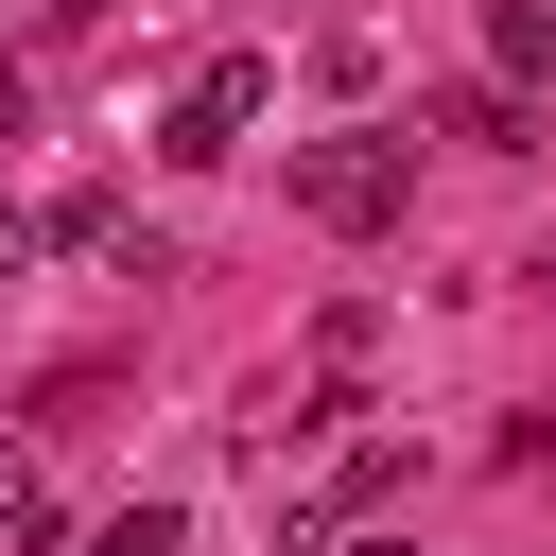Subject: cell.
<instances>
[{"label": "cell", "mask_w": 556, "mask_h": 556, "mask_svg": "<svg viewBox=\"0 0 556 556\" xmlns=\"http://www.w3.org/2000/svg\"><path fill=\"white\" fill-rule=\"evenodd\" d=\"M17 504H35V469H17V452H0V521H17Z\"/></svg>", "instance_id": "7"}, {"label": "cell", "mask_w": 556, "mask_h": 556, "mask_svg": "<svg viewBox=\"0 0 556 556\" xmlns=\"http://www.w3.org/2000/svg\"><path fill=\"white\" fill-rule=\"evenodd\" d=\"M348 556H400V539H348Z\"/></svg>", "instance_id": "8"}, {"label": "cell", "mask_w": 556, "mask_h": 556, "mask_svg": "<svg viewBox=\"0 0 556 556\" xmlns=\"http://www.w3.org/2000/svg\"><path fill=\"white\" fill-rule=\"evenodd\" d=\"M434 122L486 139V156H521V87H504V70H486V87H434Z\"/></svg>", "instance_id": "4"}, {"label": "cell", "mask_w": 556, "mask_h": 556, "mask_svg": "<svg viewBox=\"0 0 556 556\" xmlns=\"http://www.w3.org/2000/svg\"><path fill=\"white\" fill-rule=\"evenodd\" d=\"M35 243H52V208H17V191H0V278H17Z\"/></svg>", "instance_id": "6"}, {"label": "cell", "mask_w": 556, "mask_h": 556, "mask_svg": "<svg viewBox=\"0 0 556 556\" xmlns=\"http://www.w3.org/2000/svg\"><path fill=\"white\" fill-rule=\"evenodd\" d=\"M174 539H191V521H174V504H122V521H104V539H87V556H174Z\"/></svg>", "instance_id": "5"}, {"label": "cell", "mask_w": 556, "mask_h": 556, "mask_svg": "<svg viewBox=\"0 0 556 556\" xmlns=\"http://www.w3.org/2000/svg\"><path fill=\"white\" fill-rule=\"evenodd\" d=\"M261 104H278V70H261V52H208V70L174 87L156 156H174V174H208V156H243V122H261Z\"/></svg>", "instance_id": "2"}, {"label": "cell", "mask_w": 556, "mask_h": 556, "mask_svg": "<svg viewBox=\"0 0 556 556\" xmlns=\"http://www.w3.org/2000/svg\"><path fill=\"white\" fill-rule=\"evenodd\" d=\"M278 191H295V226L365 243V226H400V208H417V139H295V156H278Z\"/></svg>", "instance_id": "1"}, {"label": "cell", "mask_w": 556, "mask_h": 556, "mask_svg": "<svg viewBox=\"0 0 556 556\" xmlns=\"http://www.w3.org/2000/svg\"><path fill=\"white\" fill-rule=\"evenodd\" d=\"M486 70L539 87V70H556V0H486Z\"/></svg>", "instance_id": "3"}]
</instances>
